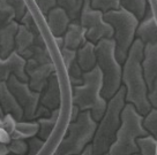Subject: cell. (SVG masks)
Listing matches in <instances>:
<instances>
[{
	"label": "cell",
	"instance_id": "4",
	"mask_svg": "<svg viewBox=\"0 0 157 155\" xmlns=\"http://www.w3.org/2000/svg\"><path fill=\"white\" fill-rule=\"evenodd\" d=\"M143 116L132 103H127L121 112V125L116 136V140L109 150V155L139 154L136 140L149 136L142 125Z\"/></svg>",
	"mask_w": 157,
	"mask_h": 155
},
{
	"label": "cell",
	"instance_id": "11",
	"mask_svg": "<svg viewBox=\"0 0 157 155\" xmlns=\"http://www.w3.org/2000/svg\"><path fill=\"white\" fill-rule=\"evenodd\" d=\"M71 123V116L66 114H60L59 112L58 122L54 126L52 133L50 137L44 141L43 147L39 150V152L36 155H54L58 150L59 146L61 144L63 139L67 133V129Z\"/></svg>",
	"mask_w": 157,
	"mask_h": 155
},
{
	"label": "cell",
	"instance_id": "22",
	"mask_svg": "<svg viewBox=\"0 0 157 155\" xmlns=\"http://www.w3.org/2000/svg\"><path fill=\"white\" fill-rule=\"evenodd\" d=\"M39 131V125L37 121H20L16 123L15 130L10 139H25L28 140L33 137L37 136Z\"/></svg>",
	"mask_w": 157,
	"mask_h": 155
},
{
	"label": "cell",
	"instance_id": "35",
	"mask_svg": "<svg viewBox=\"0 0 157 155\" xmlns=\"http://www.w3.org/2000/svg\"><path fill=\"white\" fill-rule=\"evenodd\" d=\"M61 58H63L65 67L67 69L72 63L76 61V51L64 47V49H61Z\"/></svg>",
	"mask_w": 157,
	"mask_h": 155
},
{
	"label": "cell",
	"instance_id": "5",
	"mask_svg": "<svg viewBox=\"0 0 157 155\" xmlns=\"http://www.w3.org/2000/svg\"><path fill=\"white\" fill-rule=\"evenodd\" d=\"M104 20L112 25L114 30L113 39L116 41V56L118 61L124 64L133 43L136 39V29L140 20L123 7L104 13Z\"/></svg>",
	"mask_w": 157,
	"mask_h": 155
},
{
	"label": "cell",
	"instance_id": "7",
	"mask_svg": "<svg viewBox=\"0 0 157 155\" xmlns=\"http://www.w3.org/2000/svg\"><path fill=\"white\" fill-rule=\"evenodd\" d=\"M98 122L90 112H81L78 120L69 123L67 133L54 155H80L91 145L97 129Z\"/></svg>",
	"mask_w": 157,
	"mask_h": 155
},
{
	"label": "cell",
	"instance_id": "34",
	"mask_svg": "<svg viewBox=\"0 0 157 155\" xmlns=\"http://www.w3.org/2000/svg\"><path fill=\"white\" fill-rule=\"evenodd\" d=\"M34 1L44 16L48 15L50 10L58 6V0H34Z\"/></svg>",
	"mask_w": 157,
	"mask_h": 155
},
{
	"label": "cell",
	"instance_id": "40",
	"mask_svg": "<svg viewBox=\"0 0 157 155\" xmlns=\"http://www.w3.org/2000/svg\"><path fill=\"white\" fill-rule=\"evenodd\" d=\"M54 40H56V44L58 45V47L60 49H64V36L61 37H54Z\"/></svg>",
	"mask_w": 157,
	"mask_h": 155
},
{
	"label": "cell",
	"instance_id": "2",
	"mask_svg": "<svg viewBox=\"0 0 157 155\" xmlns=\"http://www.w3.org/2000/svg\"><path fill=\"white\" fill-rule=\"evenodd\" d=\"M126 105V88L121 86L120 90L108 101L106 110L102 120L98 122L95 137L91 142L94 155L109 153L116 136L121 125V112Z\"/></svg>",
	"mask_w": 157,
	"mask_h": 155
},
{
	"label": "cell",
	"instance_id": "6",
	"mask_svg": "<svg viewBox=\"0 0 157 155\" xmlns=\"http://www.w3.org/2000/svg\"><path fill=\"white\" fill-rule=\"evenodd\" d=\"M97 66L103 74V97L110 100L123 86V64L116 56L114 39H102L96 44Z\"/></svg>",
	"mask_w": 157,
	"mask_h": 155
},
{
	"label": "cell",
	"instance_id": "32",
	"mask_svg": "<svg viewBox=\"0 0 157 155\" xmlns=\"http://www.w3.org/2000/svg\"><path fill=\"white\" fill-rule=\"evenodd\" d=\"M8 4L15 12V21L20 22L28 10V5L25 0H7Z\"/></svg>",
	"mask_w": 157,
	"mask_h": 155
},
{
	"label": "cell",
	"instance_id": "3",
	"mask_svg": "<svg viewBox=\"0 0 157 155\" xmlns=\"http://www.w3.org/2000/svg\"><path fill=\"white\" fill-rule=\"evenodd\" d=\"M103 74L98 66L83 74V84L73 87V105L81 112H90L96 122H99L106 110L108 100L103 97Z\"/></svg>",
	"mask_w": 157,
	"mask_h": 155
},
{
	"label": "cell",
	"instance_id": "1",
	"mask_svg": "<svg viewBox=\"0 0 157 155\" xmlns=\"http://www.w3.org/2000/svg\"><path fill=\"white\" fill-rule=\"evenodd\" d=\"M144 45L140 39H135L129 49L126 61L123 64V86L126 88V102L132 103L142 116L151 110L148 101V86L142 69Z\"/></svg>",
	"mask_w": 157,
	"mask_h": 155
},
{
	"label": "cell",
	"instance_id": "27",
	"mask_svg": "<svg viewBox=\"0 0 157 155\" xmlns=\"http://www.w3.org/2000/svg\"><path fill=\"white\" fill-rule=\"evenodd\" d=\"M15 21V12L7 0H0V30Z\"/></svg>",
	"mask_w": 157,
	"mask_h": 155
},
{
	"label": "cell",
	"instance_id": "28",
	"mask_svg": "<svg viewBox=\"0 0 157 155\" xmlns=\"http://www.w3.org/2000/svg\"><path fill=\"white\" fill-rule=\"evenodd\" d=\"M83 70L78 66V61L73 62L68 68H67V75L72 87L80 86L83 84Z\"/></svg>",
	"mask_w": 157,
	"mask_h": 155
},
{
	"label": "cell",
	"instance_id": "26",
	"mask_svg": "<svg viewBox=\"0 0 157 155\" xmlns=\"http://www.w3.org/2000/svg\"><path fill=\"white\" fill-rule=\"evenodd\" d=\"M140 155H157V138L147 136L136 140Z\"/></svg>",
	"mask_w": 157,
	"mask_h": 155
},
{
	"label": "cell",
	"instance_id": "24",
	"mask_svg": "<svg viewBox=\"0 0 157 155\" xmlns=\"http://www.w3.org/2000/svg\"><path fill=\"white\" fill-rule=\"evenodd\" d=\"M84 0H58V6L68 15L71 21H78L82 12Z\"/></svg>",
	"mask_w": 157,
	"mask_h": 155
},
{
	"label": "cell",
	"instance_id": "25",
	"mask_svg": "<svg viewBox=\"0 0 157 155\" xmlns=\"http://www.w3.org/2000/svg\"><path fill=\"white\" fill-rule=\"evenodd\" d=\"M119 1H120V7L131 12L140 21L143 19L148 7L147 0H119Z\"/></svg>",
	"mask_w": 157,
	"mask_h": 155
},
{
	"label": "cell",
	"instance_id": "15",
	"mask_svg": "<svg viewBox=\"0 0 157 155\" xmlns=\"http://www.w3.org/2000/svg\"><path fill=\"white\" fill-rule=\"evenodd\" d=\"M0 106L4 114H10L17 122L23 121L25 112L14 94L10 92L7 83H0Z\"/></svg>",
	"mask_w": 157,
	"mask_h": 155
},
{
	"label": "cell",
	"instance_id": "21",
	"mask_svg": "<svg viewBox=\"0 0 157 155\" xmlns=\"http://www.w3.org/2000/svg\"><path fill=\"white\" fill-rule=\"evenodd\" d=\"M35 45V34L23 24H19V30L15 37V52L21 56Z\"/></svg>",
	"mask_w": 157,
	"mask_h": 155
},
{
	"label": "cell",
	"instance_id": "30",
	"mask_svg": "<svg viewBox=\"0 0 157 155\" xmlns=\"http://www.w3.org/2000/svg\"><path fill=\"white\" fill-rule=\"evenodd\" d=\"M89 1H90V6L93 9L101 10L103 13L120 8L119 0H89Z\"/></svg>",
	"mask_w": 157,
	"mask_h": 155
},
{
	"label": "cell",
	"instance_id": "43",
	"mask_svg": "<svg viewBox=\"0 0 157 155\" xmlns=\"http://www.w3.org/2000/svg\"><path fill=\"white\" fill-rule=\"evenodd\" d=\"M102 155H109V153H105V154H102Z\"/></svg>",
	"mask_w": 157,
	"mask_h": 155
},
{
	"label": "cell",
	"instance_id": "12",
	"mask_svg": "<svg viewBox=\"0 0 157 155\" xmlns=\"http://www.w3.org/2000/svg\"><path fill=\"white\" fill-rule=\"evenodd\" d=\"M142 69L143 76L149 90L154 85V83L157 82V43L144 45Z\"/></svg>",
	"mask_w": 157,
	"mask_h": 155
},
{
	"label": "cell",
	"instance_id": "17",
	"mask_svg": "<svg viewBox=\"0 0 157 155\" xmlns=\"http://www.w3.org/2000/svg\"><path fill=\"white\" fill-rule=\"evenodd\" d=\"M45 19H46V23H48L50 32L52 34L53 37L64 36L69 23L72 22L68 15L66 14V12L59 6L50 10L48 15L45 16Z\"/></svg>",
	"mask_w": 157,
	"mask_h": 155
},
{
	"label": "cell",
	"instance_id": "29",
	"mask_svg": "<svg viewBox=\"0 0 157 155\" xmlns=\"http://www.w3.org/2000/svg\"><path fill=\"white\" fill-rule=\"evenodd\" d=\"M142 125L150 136L157 138V109L151 108V110L143 116Z\"/></svg>",
	"mask_w": 157,
	"mask_h": 155
},
{
	"label": "cell",
	"instance_id": "41",
	"mask_svg": "<svg viewBox=\"0 0 157 155\" xmlns=\"http://www.w3.org/2000/svg\"><path fill=\"white\" fill-rule=\"evenodd\" d=\"M80 155H94L93 153V146L91 145H89L86 150H83V153L82 154H80Z\"/></svg>",
	"mask_w": 157,
	"mask_h": 155
},
{
	"label": "cell",
	"instance_id": "9",
	"mask_svg": "<svg viewBox=\"0 0 157 155\" xmlns=\"http://www.w3.org/2000/svg\"><path fill=\"white\" fill-rule=\"evenodd\" d=\"M7 86L23 108V121H36V113L40 105V93L31 90L29 83L20 81L14 75L7 81Z\"/></svg>",
	"mask_w": 157,
	"mask_h": 155
},
{
	"label": "cell",
	"instance_id": "13",
	"mask_svg": "<svg viewBox=\"0 0 157 155\" xmlns=\"http://www.w3.org/2000/svg\"><path fill=\"white\" fill-rule=\"evenodd\" d=\"M61 103V90L56 73L51 75L43 92L40 93V105L46 107L50 112L59 109Z\"/></svg>",
	"mask_w": 157,
	"mask_h": 155
},
{
	"label": "cell",
	"instance_id": "42",
	"mask_svg": "<svg viewBox=\"0 0 157 155\" xmlns=\"http://www.w3.org/2000/svg\"><path fill=\"white\" fill-rule=\"evenodd\" d=\"M4 112H2V108H1V106H0V117H4Z\"/></svg>",
	"mask_w": 157,
	"mask_h": 155
},
{
	"label": "cell",
	"instance_id": "20",
	"mask_svg": "<svg viewBox=\"0 0 157 155\" xmlns=\"http://www.w3.org/2000/svg\"><path fill=\"white\" fill-rule=\"evenodd\" d=\"M76 61L83 73L91 71L97 66V55H96V45L87 41L82 47L76 51Z\"/></svg>",
	"mask_w": 157,
	"mask_h": 155
},
{
	"label": "cell",
	"instance_id": "14",
	"mask_svg": "<svg viewBox=\"0 0 157 155\" xmlns=\"http://www.w3.org/2000/svg\"><path fill=\"white\" fill-rule=\"evenodd\" d=\"M25 73L29 78L28 83H29V86L31 87V90L42 93L46 86L51 75L56 73V68H54L53 63L51 62L35 67L33 69H28V70H25Z\"/></svg>",
	"mask_w": 157,
	"mask_h": 155
},
{
	"label": "cell",
	"instance_id": "31",
	"mask_svg": "<svg viewBox=\"0 0 157 155\" xmlns=\"http://www.w3.org/2000/svg\"><path fill=\"white\" fill-rule=\"evenodd\" d=\"M10 155H27L28 142L25 139H12L8 144Z\"/></svg>",
	"mask_w": 157,
	"mask_h": 155
},
{
	"label": "cell",
	"instance_id": "44",
	"mask_svg": "<svg viewBox=\"0 0 157 155\" xmlns=\"http://www.w3.org/2000/svg\"><path fill=\"white\" fill-rule=\"evenodd\" d=\"M134 155H140V154H134Z\"/></svg>",
	"mask_w": 157,
	"mask_h": 155
},
{
	"label": "cell",
	"instance_id": "16",
	"mask_svg": "<svg viewBox=\"0 0 157 155\" xmlns=\"http://www.w3.org/2000/svg\"><path fill=\"white\" fill-rule=\"evenodd\" d=\"M136 39H140L143 45L157 43V23L149 6L147 7L143 19L139 23L136 29Z\"/></svg>",
	"mask_w": 157,
	"mask_h": 155
},
{
	"label": "cell",
	"instance_id": "36",
	"mask_svg": "<svg viewBox=\"0 0 157 155\" xmlns=\"http://www.w3.org/2000/svg\"><path fill=\"white\" fill-rule=\"evenodd\" d=\"M148 101L151 108L157 109V82L154 83V85L148 90Z\"/></svg>",
	"mask_w": 157,
	"mask_h": 155
},
{
	"label": "cell",
	"instance_id": "39",
	"mask_svg": "<svg viewBox=\"0 0 157 155\" xmlns=\"http://www.w3.org/2000/svg\"><path fill=\"white\" fill-rule=\"evenodd\" d=\"M0 155H10V148H8V144L0 142Z\"/></svg>",
	"mask_w": 157,
	"mask_h": 155
},
{
	"label": "cell",
	"instance_id": "10",
	"mask_svg": "<svg viewBox=\"0 0 157 155\" xmlns=\"http://www.w3.org/2000/svg\"><path fill=\"white\" fill-rule=\"evenodd\" d=\"M25 60L16 52L8 58H0V83H7L10 76H16L22 82H28L29 78L25 73Z\"/></svg>",
	"mask_w": 157,
	"mask_h": 155
},
{
	"label": "cell",
	"instance_id": "23",
	"mask_svg": "<svg viewBox=\"0 0 157 155\" xmlns=\"http://www.w3.org/2000/svg\"><path fill=\"white\" fill-rule=\"evenodd\" d=\"M58 117H59V109H56V110H52L51 114L46 117H42V118H38L36 120L37 123L39 125V131L37 136L43 139V140H46L50 137V135L52 133L54 126L58 122Z\"/></svg>",
	"mask_w": 157,
	"mask_h": 155
},
{
	"label": "cell",
	"instance_id": "19",
	"mask_svg": "<svg viewBox=\"0 0 157 155\" xmlns=\"http://www.w3.org/2000/svg\"><path fill=\"white\" fill-rule=\"evenodd\" d=\"M19 24L17 21H13L0 30V58H8L15 51V37L19 30Z\"/></svg>",
	"mask_w": 157,
	"mask_h": 155
},
{
	"label": "cell",
	"instance_id": "38",
	"mask_svg": "<svg viewBox=\"0 0 157 155\" xmlns=\"http://www.w3.org/2000/svg\"><path fill=\"white\" fill-rule=\"evenodd\" d=\"M10 140H12V139H10V135H8L5 130L0 129V142H4V144H10Z\"/></svg>",
	"mask_w": 157,
	"mask_h": 155
},
{
	"label": "cell",
	"instance_id": "18",
	"mask_svg": "<svg viewBox=\"0 0 157 155\" xmlns=\"http://www.w3.org/2000/svg\"><path fill=\"white\" fill-rule=\"evenodd\" d=\"M87 29L80 24L78 21L71 22L64 34V47L78 51L87 43Z\"/></svg>",
	"mask_w": 157,
	"mask_h": 155
},
{
	"label": "cell",
	"instance_id": "37",
	"mask_svg": "<svg viewBox=\"0 0 157 155\" xmlns=\"http://www.w3.org/2000/svg\"><path fill=\"white\" fill-rule=\"evenodd\" d=\"M80 113H81L80 108H78L76 105H73V107H72V112H71V123H72V122H75L76 120H78Z\"/></svg>",
	"mask_w": 157,
	"mask_h": 155
},
{
	"label": "cell",
	"instance_id": "8",
	"mask_svg": "<svg viewBox=\"0 0 157 155\" xmlns=\"http://www.w3.org/2000/svg\"><path fill=\"white\" fill-rule=\"evenodd\" d=\"M80 24L87 29V40L96 44L102 39L113 38L114 30L112 25L104 20V13L101 10L93 9L89 0H84L82 12L78 19Z\"/></svg>",
	"mask_w": 157,
	"mask_h": 155
},
{
	"label": "cell",
	"instance_id": "33",
	"mask_svg": "<svg viewBox=\"0 0 157 155\" xmlns=\"http://www.w3.org/2000/svg\"><path fill=\"white\" fill-rule=\"evenodd\" d=\"M27 142H28V154L27 155H36L44 145V140L40 139L38 136H35L28 139Z\"/></svg>",
	"mask_w": 157,
	"mask_h": 155
}]
</instances>
